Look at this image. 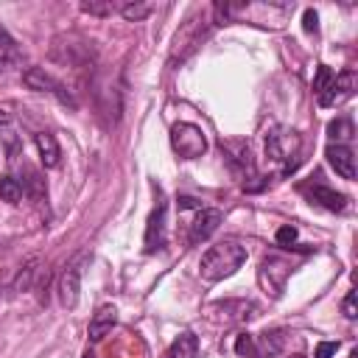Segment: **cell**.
Segmentation results:
<instances>
[{"mask_svg": "<svg viewBox=\"0 0 358 358\" xmlns=\"http://www.w3.org/2000/svg\"><path fill=\"white\" fill-rule=\"evenodd\" d=\"M243 263H246V246H241L232 238H224V241H218L215 246H210L201 255L199 271H201V277L207 282H218V280L232 277Z\"/></svg>", "mask_w": 358, "mask_h": 358, "instance_id": "obj_1", "label": "cell"}, {"mask_svg": "<svg viewBox=\"0 0 358 358\" xmlns=\"http://www.w3.org/2000/svg\"><path fill=\"white\" fill-rule=\"evenodd\" d=\"M299 145H302V140H299V134L291 131V129H271V131L266 134V154H268L274 162L282 165V173H285V176L294 173L296 165H299Z\"/></svg>", "mask_w": 358, "mask_h": 358, "instance_id": "obj_2", "label": "cell"}, {"mask_svg": "<svg viewBox=\"0 0 358 358\" xmlns=\"http://www.w3.org/2000/svg\"><path fill=\"white\" fill-rule=\"evenodd\" d=\"M22 84H25L28 90H34V92H48V95H53L59 103H64V106H70V109L78 106V101L73 98V92H70L59 78H53L50 73H45V67H28V70H22Z\"/></svg>", "mask_w": 358, "mask_h": 358, "instance_id": "obj_3", "label": "cell"}, {"mask_svg": "<svg viewBox=\"0 0 358 358\" xmlns=\"http://www.w3.org/2000/svg\"><path fill=\"white\" fill-rule=\"evenodd\" d=\"M171 148L182 159H196L207 151V137L196 123H173L171 129Z\"/></svg>", "mask_w": 358, "mask_h": 358, "instance_id": "obj_4", "label": "cell"}, {"mask_svg": "<svg viewBox=\"0 0 358 358\" xmlns=\"http://www.w3.org/2000/svg\"><path fill=\"white\" fill-rule=\"evenodd\" d=\"M291 277V263L282 260L280 255H266L260 260V268H257V282L260 288L268 294V296H280L285 291V282Z\"/></svg>", "mask_w": 358, "mask_h": 358, "instance_id": "obj_5", "label": "cell"}, {"mask_svg": "<svg viewBox=\"0 0 358 358\" xmlns=\"http://www.w3.org/2000/svg\"><path fill=\"white\" fill-rule=\"evenodd\" d=\"M355 81H358V76H355V70H341L338 76H333V81L324 87V92L319 95V106L322 109H330V106H341L344 101H350L352 95H355Z\"/></svg>", "mask_w": 358, "mask_h": 358, "instance_id": "obj_6", "label": "cell"}, {"mask_svg": "<svg viewBox=\"0 0 358 358\" xmlns=\"http://www.w3.org/2000/svg\"><path fill=\"white\" fill-rule=\"evenodd\" d=\"M299 193H302L305 199H310V204H319V207H324V210H330V213H344V207H347V196L338 193V190H333V187H327V185L319 182V179L299 185Z\"/></svg>", "mask_w": 358, "mask_h": 358, "instance_id": "obj_7", "label": "cell"}, {"mask_svg": "<svg viewBox=\"0 0 358 358\" xmlns=\"http://www.w3.org/2000/svg\"><path fill=\"white\" fill-rule=\"evenodd\" d=\"M165 215H168V204L159 199L157 201V207L151 210V215H148V221H145V238H143V249L148 252V255H154V252H159L162 246H165Z\"/></svg>", "mask_w": 358, "mask_h": 358, "instance_id": "obj_8", "label": "cell"}, {"mask_svg": "<svg viewBox=\"0 0 358 358\" xmlns=\"http://www.w3.org/2000/svg\"><path fill=\"white\" fill-rule=\"evenodd\" d=\"M324 157H327L330 168H333L341 179H347V182H352V179H355V154H352V148H350V145L330 143V145L324 148Z\"/></svg>", "mask_w": 358, "mask_h": 358, "instance_id": "obj_9", "label": "cell"}, {"mask_svg": "<svg viewBox=\"0 0 358 358\" xmlns=\"http://www.w3.org/2000/svg\"><path fill=\"white\" fill-rule=\"evenodd\" d=\"M221 221H224L221 210L201 207V210L196 213L193 224H190V235H187V241H190V243H201V241H207V238L221 227Z\"/></svg>", "mask_w": 358, "mask_h": 358, "instance_id": "obj_10", "label": "cell"}, {"mask_svg": "<svg viewBox=\"0 0 358 358\" xmlns=\"http://www.w3.org/2000/svg\"><path fill=\"white\" fill-rule=\"evenodd\" d=\"M78 296H81V266L73 263L64 268V274L59 280V299L67 310H73L78 305Z\"/></svg>", "mask_w": 358, "mask_h": 358, "instance_id": "obj_11", "label": "cell"}, {"mask_svg": "<svg viewBox=\"0 0 358 358\" xmlns=\"http://www.w3.org/2000/svg\"><path fill=\"white\" fill-rule=\"evenodd\" d=\"M115 324H117V310H115V305H101V308L92 313V319H90V330H87L90 341H92V344L101 341L106 333H112Z\"/></svg>", "mask_w": 358, "mask_h": 358, "instance_id": "obj_12", "label": "cell"}, {"mask_svg": "<svg viewBox=\"0 0 358 358\" xmlns=\"http://www.w3.org/2000/svg\"><path fill=\"white\" fill-rule=\"evenodd\" d=\"M210 310H224L229 322H238V319H252L257 313V305L249 299H224V302L210 305Z\"/></svg>", "mask_w": 358, "mask_h": 358, "instance_id": "obj_13", "label": "cell"}, {"mask_svg": "<svg viewBox=\"0 0 358 358\" xmlns=\"http://www.w3.org/2000/svg\"><path fill=\"white\" fill-rule=\"evenodd\" d=\"M34 143H36V151H39L42 165H45V168H56V165H59V157H62V148H59L56 137H53L50 131H39V134L34 137Z\"/></svg>", "mask_w": 358, "mask_h": 358, "instance_id": "obj_14", "label": "cell"}, {"mask_svg": "<svg viewBox=\"0 0 358 358\" xmlns=\"http://www.w3.org/2000/svg\"><path fill=\"white\" fill-rule=\"evenodd\" d=\"M196 355H199V338L190 330L179 333L168 347V358H196Z\"/></svg>", "mask_w": 358, "mask_h": 358, "instance_id": "obj_15", "label": "cell"}, {"mask_svg": "<svg viewBox=\"0 0 358 358\" xmlns=\"http://www.w3.org/2000/svg\"><path fill=\"white\" fill-rule=\"evenodd\" d=\"M255 341H257L260 358H274V355L282 350L285 336H282V330H266V333H260V338H255Z\"/></svg>", "mask_w": 358, "mask_h": 358, "instance_id": "obj_16", "label": "cell"}, {"mask_svg": "<svg viewBox=\"0 0 358 358\" xmlns=\"http://www.w3.org/2000/svg\"><path fill=\"white\" fill-rule=\"evenodd\" d=\"M327 134H330V140H336L338 145H344L347 140H352V137H355L352 117H350V115H341V117L330 120V123H327Z\"/></svg>", "mask_w": 358, "mask_h": 358, "instance_id": "obj_17", "label": "cell"}, {"mask_svg": "<svg viewBox=\"0 0 358 358\" xmlns=\"http://www.w3.org/2000/svg\"><path fill=\"white\" fill-rule=\"evenodd\" d=\"M14 64H20V50L14 45V39L0 28V73L3 70H11Z\"/></svg>", "mask_w": 358, "mask_h": 358, "instance_id": "obj_18", "label": "cell"}, {"mask_svg": "<svg viewBox=\"0 0 358 358\" xmlns=\"http://www.w3.org/2000/svg\"><path fill=\"white\" fill-rule=\"evenodd\" d=\"M22 193H25V187H22V182H20L17 176H11V173L0 176V199H3V201L17 204V201L22 199Z\"/></svg>", "mask_w": 358, "mask_h": 358, "instance_id": "obj_19", "label": "cell"}, {"mask_svg": "<svg viewBox=\"0 0 358 358\" xmlns=\"http://www.w3.org/2000/svg\"><path fill=\"white\" fill-rule=\"evenodd\" d=\"M117 11L123 14V20H129V22H140V20H145L151 11H154V6L151 3H120L117 6Z\"/></svg>", "mask_w": 358, "mask_h": 358, "instance_id": "obj_20", "label": "cell"}, {"mask_svg": "<svg viewBox=\"0 0 358 358\" xmlns=\"http://www.w3.org/2000/svg\"><path fill=\"white\" fill-rule=\"evenodd\" d=\"M235 352H238L241 358H260L257 341H255L252 333H238V338H235Z\"/></svg>", "mask_w": 358, "mask_h": 358, "instance_id": "obj_21", "label": "cell"}, {"mask_svg": "<svg viewBox=\"0 0 358 358\" xmlns=\"http://www.w3.org/2000/svg\"><path fill=\"white\" fill-rule=\"evenodd\" d=\"M241 6H232V3H224V0H218V3H213V25H227V22H232V17H235V11H238Z\"/></svg>", "mask_w": 358, "mask_h": 358, "instance_id": "obj_22", "label": "cell"}, {"mask_svg": "<svg viewBox=\"0 0 358 358\" xmlns=\"http://www.w3.org/2000/svg\"><path fill=\"white\" fill-rule=\"evenodd\" d=\"M81 11H87V14H95V17H109V14H115L117 11V3H112V0H90V3H81Z\"/></svg>", "mask_w": 358, "mask_h": 358, "instance_id": "obj_23", "label": "cell"}, {"mask_svg": "<svg viewBox=\"0 0 358 358\" xmlns=\"http://www.w3.org/2000/svg\"><path fill=\"white\" fill-rule=\"evenodd\" d=\"M0 143H3L6 159H14V157L20 154V137H17L11 129H3V131H0Z\"/></svg>", "mask_w": 358, "mask_h": 358, "instance_id": "obj_24", "label": "cell"}, {"mask_svg": "<svg viewBox=\"0 0 358 358\" xmlns=\"http://www.w3.org/2000/svg\"><path fill=\"white\" fill-rule=\"evenodd\" d=\"M333 76H336V73H333L327 64H319V67H316V76H313V92H316V95H322V92H324V87L333 81Z\"/></svg>", "mask_w": 358, "mask_h": 358, "instance_id": "obj_25", "label": "cell"}, {"mask_svg": "<svg viewBox=\"0 0 358 358\" xmlns=\"http://www.w3.org/2000/svg\"><path fill=\"white\" fill-rule=\"evenodd\" d=\"M274 238H277V243H280V246L291 249V246H294V241H296V227L285 224V227H280V229H277V235H274Z\"/></svg>", "mask_w": 358, "mask_h": 358, "instance_id": "obj_26", "label": "cell"}, {"mask_svg": "<svg viewBox=\"0 0 358 358\" xmlns=\"http://www.w3.org/2000/svg\"><path fill=\"white\" fill-rule=\"evenodd\" d=\"M302 28H305L308 34H316V31H319V14H316L313 8H305V14H302Z\"/></svg>", "mask_w": 358, "mask_h": 358, "instance_id": "obj_27", "label": "cell"}, {"mask_svg": "<svg viewBox=\"0 0 358 358\" xmlns=\"http://www.w3.org/2000/svg\"><path fill=\"white\" fill-rule=\"evenodd\" d=\"M336 350H338V341H319V344H316L313 358H333V355H336Z\"/></svg>", "mask_w": 358, "mask_h": 358, "instance_id": "obj_28", "label": "cell"}, {"mask_svg": "<svg viewBox=\"0 0 358 358\" xmlns=\"http://www.w3.org/2000/svg\"><path fill=\"white\" fill-rule=\"evenodd\" d=\"M34 271H36V268H34V263H31V266H25V271H20V277H17L14 288H17V291H25V288L31 285V277H34Z\"/></svg>", "mask_w": 358, "mask_h": 358, "instance_id": "obj_29", "label": "cell"}, {"mask_svg": "<svg viewBox=\"0 0 358 358\" xmlns=\"http://www.w3.org/2000/svg\"><path fill=\"white\" fill-rule=\"evenodd\" d=\"M341 308H344V316H347V319H355V316H358V310H355V291H350V294L344 296Z\"/></svg>", "mask_w": 358, "mask_h": 358, "instance_id": "obj_30", "label": "cell"}, {"mask_svg": "<svg viewBox=\"0 0 358 358\" xmlns=\"http://www.w3.org/2000/svg\"><path fill=\"white\" fill-rule=\"evenodd\" d=\"M176 201H179V210H193V207H196V210H201L199 199H193V196H179Z\"/></svg>", "mask_w": 358, "mask_h": 358, "instance_id": "obj_31", "label": "cell"}, {"mask_svg": "<svg viewBox=\"0 0 358 358\" xmlns=\"http://www.w3.org/2000/svg\"><path fill=\"white\" fill-rule=\"evenodd\" d=\"M84 358H95V355H92V352H87V355H84Z\"/></svg>", "mask_w": 358, "mask_h": 358, "instance_id": "obj_32", "label": "cell"}]
</instances>
